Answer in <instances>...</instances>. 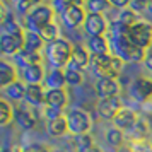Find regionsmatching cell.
Returning <instances> with one entry per match:
<instances>
[{
  "mask_svg": "<svg viewBox=\"0 0 152 152\" xmlns=\"http://www.w3.org/2000/svg\"><path fill=\"white\" fill-rule=\"evenodd\" d=\"M45 77H46V70L43 67V63L22 70V80L28 86H41L45 82Z\"/></svg>",
  "mask_w": 152,
  "mask_h": 152,
  "instance_id": "obj_20",
  "label": "cell"
},
{
  "mask_svg": "<svg viewBox=\"0 0 152 152\" xmlns=\"http://www.w3.org/2000/svg\"><path fill=\"white\" fill-rule=\"evenodd\" d=\"M91 56L92 55L87 51L86 46H82V45H74V53H72V60L69 63V69H75V70L89 69Z\"/></svg>",
  "mask_w": 152,
  "mask_h": 152,
  "instance_id": "obj_17",
  "label": "cell"
},
{
  "mask_svg": "<svg viewBox=\"0 0 152 152\" xmlns=\"http://www.w3.org/2000/svg\"><path fill=\"white\" fill-rule=\"evenodd\" d=\"M115 21H118L121 26H125V28H132L135 22H138L140 19H138V15L135 14V12H132L130 9H125V10H120L116 14V19Z\"/></svg>",
  "mask_w": 152,
  "mask_h": 152,
  "instance_id": "obj_31",
  "label": "cell"
},
{
  "mask_svg": "<svg viewBox=\"0 0 152 152\" xmlns=\"http://www.w3.org/2000/svg\"><path fill=\"white\" fill-rule=\"evenodd\" d=\"M106 142L110 147L113 149H121L123 147V142H125V133L121 130H118L116 126H110L106 130Z\"/></svg>",
  "mask_w": 152,
  "mask_h": 152,
  "instance_id": "obj_27",
  "label": "cell"
},
{
  "mask_svg": "<svg viewBox=\"0 0 152 152\" xmlns=\"http://www.w3.org/2000/svg\"><path fill=\"white\" fill-rule=\"evenodd\" d=\"M72 144L77 152H89L94 147V138L91 133H82V135H75L72 138Z\"/></svg>",
  "mask_w": 152,
  "mask_h": 152,
  "instance_id": "obj_28",
  "label": "cell"
},
{
  "mask_svg": "<svg viewBox=\"0 0 152 152\" xmlns=\"http://www.w3.org/2000/svg\"><path fill=\"white\" fill-rule=\"evenodd\" d=\"M86 48L92 56L111 55V43L108 36H96V38H87Z\"/></svg>",
  "mask_w": 152,
  "mask_h": 152,
  "instance_id": "obj_15",
  "label": "cell"
},
{
  "mask_svg": "<svg viewBox=\"0 0 152 152\" xmlns=\"http://www.w3.org/2000/svg\"><path fill=\"white\" fill-rule=\"evenodd\" d=\"M41 116V111L34 106H29L28 103H19L14 106V121L24 132L34 130Z\"/></svg>",
  "mask_w": 152,
  "mask_h": 152,
  "instance_id": "obj_4",
  "label": "cell"
},
{
  "mask_svg": "<svg viewBox=\"0 0 152 152\" xmlns=\"http://www.w3.org/2000/svg\"><path fill=\"white\" fill-rule=\"evenodd\" d=\"M22 152H51V149H50L48 145L45 144H39V142H33V144H28L24 149H22Z\"/></svg>",
  "mask_w": 152,
  "mask_h": 152,
  "instance_id": "obj_37",
  "label": "cell"
},
{
  "mask_svg": "<svg viewBox=\"0 0 152 152\" xmlns=\"http://www.w3.org/2000/svg\"><path fill=\"white\" fill-rule=\"evenodd\" d=\"M128 9H130L132 12H135V14H140V12H144L147 10V4L142 2V0H130V4H128Z\"/></svg>",
  "mask_w": 152,
  "mask_h": 152,
  "instance_id": "obj_38",
  "label": "cell"
},
{
  "mask_svg": "<svg viewBox=\"0 0 152 152\" xmlns=\"http://www.w3.org/2000/svg\"><path fill=\"white\" fill-rule=\"evenodd\" d=\"M69 104V94L65 89H46V103L45 106H51V108H58L63 110Z\"/></svg>",
  "mask_w": 152,
  "mask_h": 152,
  "instance_id": "obj_21",
  "label": "cell"
},
{
  "mask_svg": "<svg viewBox=\"0 0 152 152\" xmlns=\"http://www.w3.org/2000/svg\"><path fill=\"white\" fill-rule=\"evenodd\" d=\"M62 17V22L65 28H70V29H77L84 26V22H86V17H87V12H86V9H84V4L82 2H74V5L65 12Z\"/></svg>",
  "mask_w": 152,
  "mask_h": 152,
  "instance_id": "obj_9",
  "label": "cell"
},
{
  "mask_svg": "<svg viewBox=\"0 0 152 152\" xmlns=\"http://www.w3.org/2000/svg\"><path fill=\"white\" fill-rule=\"evenodd\" d=\"M138 120H140V116H138V113L135 110H132V108H123V110L115 116V120H113V126H116L118 130H121L125 133V132L130 130Z\"/></svg>",
  "mask_w": 152,
  "mask_h": 152,
  "instance_id": "obj_13",
  "label": "cell"
},
{
  "mask_svg": "<svg viewBox=\"0 0 152 152\" xmlns=\"http://www.w3.org/2000/svg\"><path fill=\"white\" fill-rule=\"evenodd\" d=\"M14 120V106L10 101L0 97V126H7Z\"/></svg>",
  "mask_w": 152,
  "mask_h": 152,
  "instance_id": "obj_29",
  "label": "cell"
},
{
  "mask_svg": "<svg viewBox=\"0 0 152 152\" xmlns=\"http://www.w3.org/2000/svg\"><path fill=\"white\" fill-rule=\"evenodd\" d=\"M43 56L45 55H41V53H33V51H28L26 48H22L12 60H14V65L17 69L24 70V69H28V67L43 63Z\"/></svg>",
  "mask_w": 152,
  "mask_h": 152,
  "instance_id": "obj_18",
  "label": "cell"
},
{
  "mask_svg": "<svg viewBox=\"0 0 152 152\" xmlns=\"http://www.w3.org/2000/svg\"><path fill=\"white\" fill-rule=\"evenodd\" d=\"M9 15V12H7V9H5V5L0 2V24H4V21H5V17Z\"/></svg>",
  "mask_w": 152,
  "mask_h": 152,
  "instance_id": "obj_41",
  "label": "cell"
},
{
  "mask_svg": "<svg viewBox=\"0 0 152 152\" xmlns=\"http://www.w3.org/2000/svg\"><path fill=\"white\" fill-rule=\"evenodd\" d=\"M24 103H28L29 106H34L38 110H41L45 103H46V87L45 86H28L26 89V97Z\"/></svg>",
  "mask_w": 152,
  "mask_h": 152,
  "instance_id": "obj_16",
  "label": "cell"
},
{
  "mask_svg": "<svg viewBox=\"0 0 152 152\" xmlns=\"http://www.w3.org/2000/svg\"><path fill=\"white\" fill-rule=\"evenodd\" d=\"M128 96L138 104H147L152 101V79L147 75H138L132 80L128 87Z\"/></svg>",
  "mask_w": 152,
  "mask_h": 152,
  "instance_id": "obj_7",
  "label": "cell"
},
{
  "mask_svg": "<svg viewBox=\"0 0 152 152\" xmlns=\"http://www.w3.org/2000/svg\"><path fill=\"white\" fill-rule=\"evenodd\" d=\"M26 89H28V84L24 82V80H15L12 82L10 86H7L4 92H5V96L10 99V101H14V103H24V97H26Z\"/></svg>",
  "mask_w": 152,
  "mask_h": 152,
  "instance_id": "obj_23",
  "label": "cell"
},
{
  "mask_svg": "<svg viewBox=\"0 0 152 152\" xmlns=\"http://www.w3.org/2000/svg\"><path fill=\"white\" fill-rule=\"evenodd\" d=\"M41 38L46 43L55 41L58 38H62V36H60V28H58V24H56V22H51L50 26H46V28L41 31Z\"/></svg>",
  "mask_w": 152,
  "mask_h": 152,
  "instance_id": "obj_33",
  "label": "cell"
},
{
  "mask_svg": "<svg viewBox=\"0 0 152 152\" xmlns=\"http://www.w3.org/2000/svg\"><path fill=\"white\" fill-rule=\"evenodd\" d=\"M149 142H151V147H152V135H151V140H149Z\"/></svg>",
  "mask_w": 152,
  "mask_h": 152,
  "instance_id": "obj_46",
  "label": "cell"
},
{
  "mask_svg": "<svg viewBox=\"0 0 152 152\" xmlns=\"http://www.w3.org/2000/svg\"><path fill=\"white\" fill-rule=\"evenodd\" d=\"M147 10L152 14V2H149V4H147Z\"/></svg>",
  "mask_w": 152,
  "mask_h": 152,
  "instance_id": "obj_45",
  "label": "cell"
},
{
  "mask_svg": "<svg viewBox=\"0 0 152 152\" xmlns=\"http://www.w3.org/2000/svg\"><path fill=\"white\" fill-rule=\"evenodd\" d=\"M65 79H67V86L77 87L84 84V74L82 70H75V69H65Z\"/></svg>",
  "mask_w": 152,
  "mask_h": 152,
  "instance_id": "obj_32",
  "label": "cell"
},
{
  "mask_svg": "<svg viewBox=\"0 0 152 152\" xmlns=\"http://www.w3.org/2000/svg\"><path fill=\"white\" fill-rule=\"evenodd\" d=\"M4 33H7V34H14V36H24L26 33V29H24V24L15 19V15L9 14L5 17V21H4Z\"/></svg>",
  "mask_w": 152,
  "mask_h": 152,
  "instance_id": "obj_26",
  "label": "cell"
},
{
  "mask_svg": "<svg viewBox=\"0 0 152 152\" xmlns=\"http://www.w3.org/2000/svg\"><path fill=\"white\" fill-rule=\"evenodd\" d=\"M82 28L87 38L106 36V33L110 31V21L104 14H87Z\"/></svg>",
  "mask_w": 152,
  "mask_h": 152,
  "instance_id": "obj_8",
  "label": "cell"
},
{
  "mask_svg": "<svg viewBox=\"0 0 152 152\" xmlns=\"http://www.w3.org/2000/svg\"><path fill=\"white\" fill-rule=\"evenodd\" d=\"M50 5H51V9L55 10V14L63 15L72 5H74V2H72V0H53Z\"/></svg>",
  "mask_w": 152,
  "mask_h": 152,
  "instance_id": "obj_36",
  "label": "cell"
},
{
  "mask_svg": "<svg viewBox=\"0 0 152 152\" xmlns=\"http://www.w3.org/2000/svg\"><path fill=\"white\" fill-rule=\"evenodd\" d=\"M84 9L87 14H104L111 10V4L106 0H87L84 4Z\"/></svg>",
  "mask_w": 152,
  "mask_h": 152,
  "instance_id": "obj_30",
  "label": "cell"
},
{
  "mask_svg": "<svg viewBox=\"0 0 152 152\" xmlns=\"http://www.w3.org/2000/svg\"><path fill=\"white\" fill-rule=\"evenodd\" d=\"M123 101H121V97H111V99H99L96 104V111L97 115L103 118V120H115L120 111L123 110Z\"/></svg>",
  "mask_w": 152,
  "mask_h": 152,
  "instance_id": "obj_10",
  "label": "cell"
},
{
  "mask_svg": "<svg viewBox=\"0 0 152 152\" xmlns=\"http://www.w3.org/2000/svg\"><path fill=\"white\" fill-rule=\"evenodd\" d=\"M89 152H103V149H101V147H97V145H94V147H92Z\"/></svg>",
  "mask_w": 152,
  "mask_h": 152,
  "instance_id": "obj_44",
  "label": "cell"
},
{
  "mask_svg": "<svg viewBox=\"0 0 152 152\" xmlns=\"http://www.w3.org/2000/svg\"><path fill=\"white\" fill-rule=\"evenodd\" d=\"M24 48V36H14L2 33L0 34V55L14 58Z\"/></svg>",
  "mask_w": 152,
  "mask_h": 152,
  "instance_id": "obj_11",
  "label": "cell"
},
{
  "mask_svg": "<svg viewBox=\"0 0 152 152\" xmlns=\"http://www.w3.org/2000/svg\"><path fill=\"white\" fill-rule=\"evenodd\" d=\"M118 152H132V149H130V145H123L121 149H118Z\"/></svg>",
  "mask_w": 152,
  "mask_h": 152,
  "instance_id": "obj_43",
  "label": "cell"
},
{
  "mask_svg": "<svg viewBox=\"0 0 152 152\" xmlns=\"http://www.w3.org/2000/svg\"><path fill=\"white\" fill-rule=\"evenodd\" d=\"M125 63L115 55H101L91 56L89 70L97 79H116L120 77Z\"/></svg>",
  "mask_w": 152,
  "mask_h": 152,
  "instance_id": "obj_2",
  "label": "cell"
},
{
  "mask_svg": "<svg viewBox=\"0 0 152 152\" xmlns=\"http://www.w3.org/2000/svg\"><path fill=\"white\" fill-rule=\"evenodd\" d=\"M43 53H45V60L48 62L50 69L65 70L69 67L70 60H72L74 45L69 39H65V38H58L55 41L46 43Z\"/></svg>",
  "mask_w": 152,
  "mask_h": 152,
  "instance_id": "obj_1",
  "label": "cell"
},
{
  "mask_svg": "<svg viewBox=\"0 0 152 152\" xmlns=\"http://www.w3.org/2000/svg\"><path fill=\"white\" fill-rule=\"evenodd\" d=\"M39 2H31V0H17L15 2V10H17V14H21V15H26L31 14V10L38 5Z\"/></svg>",
  "mask_w": 152,
  "mask_h": 152,
  "instance_id": "obj_34",
  "label": "cell"
},
{
  "mask_svg": "<svg viewBox=\"0 0 152 152\" xmlns=\"http://www.w3.org/2000/svg\"><path fill=\"white\" fill-rule=\"evenodd\" d=\"M15 80H19V77H17V67H15L14 63L0 58V91H4L7 86H10Z\"/></svg>",
  "mask_w": 152,
  "mask_h": 152,
  "instance_id": "obj_19",
  "label": "cell"
},
{
  "mask_svg": "<svg viewBox=\"0 0 152 152\" xmlns=\"http://www.w3.org/2000/svg\"><path fill=\"white\" fill-rule=\"evenodd\" d=\"M55 10L51 9L50 4H38L31 14L24 17V29L31 31V33H38L41 34V31L51 22H55Z\"/></svg>",
  "mask_w": 152,
  "mask_h": 152,
  "instance_id": "obj_3",
  "label": "cell"
},
{
  "mask_svg": "<svg viewBox=\"0 0 152 152\" xmlns=\"http://www.w3.org/2000/svg\"><path fill=\"white\" fill-rule=\"evenodd\" d=\"M94 89H96V94L99 99L118 97V94H120V82L116 79H97Z\"/></svg>",
  "mask_w": 152,
  "mask_h": 152,
  "instance_id": "obj_14",
  "label": "cell"
},
{
  "mask_svg": "<svg viewBox=\"0 0 152 152\" xmlns=\"http://www.w3.org/2000/svg\"><path fill=\"white\" fill-rule=\"evenodd\" d=\"M41 115L46 121H53V120H58V118L65 116L63 110H58V108H51V106H43L41 108Z\"/></svg>",
  "mask_w": 152,
  "mask_h": 152,
  "instance_id": "obj_35",
  "label": "cell"
},
{
  "mask_svg": "<svg viewBox=\"0 0 152 152\" xmlns=\"http://www.w3.org/2000/svg\"><path fill=\"white\" fill-rule=\"evenodd\" d=\"M152 130H151V125L147 123L145 120H138L137 123L132 126L128 132H125V140H128L130 144H137V142H147L151 140Z\"/></svg>",
  "mask_w": 152,
  "mask_h": 152,
  "instance_id": "obj_12",
  "label": "cell"
},
{
  "mask_svg": "<svg viewBox=\"0 0 152 152\" xmlns=\"http://www.w3.org/2000/svg\"><path fill=\"white\" fill-rule=\"evenodd\" d=\"M132 152H152L151 142H137V144H130Z\"/></svg>",
  "mask_w": 152,
  "mask_h": 152,
  "instance_id": "obj_39",
  "label": "cell"
},
{
  "mask_svg": "<svg viewBox=\"0 0 152 152\" xmlns=\"http://www.w3.org/2000/svg\"><path fill=\"white\" fill-rule=\"evenodd\" d=\"M43 86L46 89H65L67 87V79H65V70L60 69H50L46 72Z\"/></svg>",
  "mask_w": 152,
  "mask_h": 152,
  "instance_id": "obj_22",
  "label": "cell"
},
{
  "mask_svg": "<svg viewBox=\"0 0 152 152\" xmlns=\"http://www.w3.org/2000/svg\"><path fill=\"white\" fill-rule=\"evenodd\" d=\"M45 46H46V41L41 38V34L31 33V31L24 33V48L28 50V51L41 53V51H45Z\"/></svg>",
  "mask_w": 152,
  "mask_h": 152,
  "instance_id": "obj_25",
  "label": "cell"
},
{
  "mask_svg": "<svg viewBox=\"0 0 152 152\" xmlns=\"http://www.w3.org/2000/svg\"><path fill=\"white\" fill-rule=\"evenodd\" d=\"M67 123H69V133L75 135H82V133H89L92 128V116L86 110L80 108H74V110L67 111Z\"/></svg>",
  "mask_w": 152,
  "mask_h": 152,
  "instance_id": "obj_6",
  "label": "cell"
},
{
  "mask_svg": "<svg viewBox=\"0 0 152 152\" xmlns=\"http://www.w3.org/2000/svg\"><path fill=\"white\" fill-rule=\"evenodd\" d=\"M0 152H22L21 147H17V145H5V147H2Z\"/></svg>",
  "mask_w": 152,
  "mask_h": 152,
  "instance_id": "obj_40",
  "label": "cell"
},
{
  "mask_svg": "<svg viewBox=\"0 0 152 152\" xmlns=\"http://www.w3.org/2000/svg\"><path fill=\"white\" fill-rule=\"evenodd\" d=\"M126 36L135 46L142 48L144 51H149L152 46V22L149 21H140L135 22L132 28H128Z\"/></svg>",
  "mask_w": 152,
  "mask_h": 152,
  "instance_id": "obj_5",
  "label": "cell"
},
{
  "mask_svg": "<svg viewBox=\"0 0 152 152\" xmlns=\"http://www.w3.org/2000/svg\"><path fill=\"white\" fill-rule=\"evenodd\" d=\"M144 63H145V67H147L149 70H152V50H149V51H147V55H145Z\"/></svg>",
  "mask_w": 152,
  "mask_h": 152,
  "instance_id": "obj_42",
  "label": "cell"
},
{
  "mask_svg": "<svg viewBox=\"0 0 152 152\" xmlns=\"http://www.w3.org/2000/svg\"><path fill=\"white\" fill-rule=\"evenodd\" d=\"M46 133L51 138H62L69 133V123H67V116H62L53 121H46Z\"/></svg>",
  "mask_w": 152,
  "mask_h": 152,
  "instance_id": "obj_24",
  "label": "cell"
}]
</instances>
